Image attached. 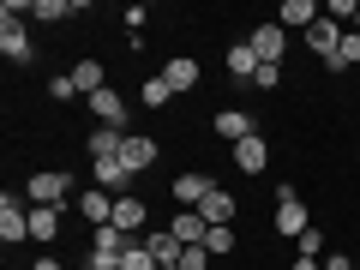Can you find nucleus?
Returning a JSON list of instances; mask_svg holds the SVG:
<instances>
[{"instance_id": "9", "label": "nucleus", "mask_w": 360, "mask_h": 270, "mask_svg": "<svg viewBox=\"0 0 360 270\" xmlns=\"http://www.w3.org/2000/svg\"><path fill=\"white\" fill-rule=\"evenodd\" d=\"M210 186H217L210 174H174V205H180V210H198V205L210 198Z\"/></svg>"}, {"instance_id": "2", "label": "nucleus", "mask_w": 360, "mask_h": 270, "mask_svg": "<svg viewBox=\"0 0 360 270\" xmlns=\"http://www.w3.org/2000/svg\"><path fill=\"white\" fill-rule=\"evenodd\" d=\"M307 229H312V210L300 205V193L283 180V186H276V234H283V240H300Z\"/></svg>"}, {"instance_id": "35", "label": "nucleus", "mask_w": 360, "mask_h": 270, "mask_svg": "<svg viewBox=\"0 0 360 270\" xmlns=\"http://www.w3.org/2000/svg\"><path fill=\"white\" fill-rule=\"evenodd\" d=\"M295 270H324V264H319V258H295Z\"/></svg>"}, {"instance_id": "8", "label": "nucleus", "mask_w": 360, "mask_h": 270, "mask_svg": "<svg viewBox=\"0 0 360 270\" xmlns=\"http://www.w3.org/2000/svg\"><path fill=\"white\" fill-rule=\"evenodd\" d=\"M229 162L240 168V174H264V162H270V144H264V139L252 132V139H240V144L229 150Z\"/></svg>"}, {"instance_id": "18", "label": "nucleus", "mask_w": 360, "mask_h": 270, "mask_svg": "<svg viewBox=\"0 0 360 270\" xmlns=\"http://www.w3.org/2000/svg\"><path fill=\"white\" fill-rule=\"evenodd\" d=\"M120 144H127V132H115V127H96L84 139V150H90V162H115L120 156Z\"/></svg>"}, {"instance_id": "1", "label": "nucleus", "mask_w": 360, "mask_h": 270, "mask_svg": "<svg viewBox=\"0 0 360 270\" xmlns=\"http://www.w3.org/2000/svg\"><path fill=\"white\" fill-rule=\"evenodd\" d=\"M25 13H30V0H6L0 6V54L6 60H30V25H25Z\"/></svg>"}, {"instance_id": "20", "label": "nucleus", "mask_w": 360, "mask_h": 270, "mask_svg": "<svg viewBox=\"0 0 360 270\" xmlns=\"http://www.w3.org/2000/svg\"><path fill=\"white\" fill-rule=\"evenodd\" d=\"M144 246H150L156 270H162V264H180V252H186V246L174 240V229H150V234H144Z\"/></svg>"}, {"instance_id": "14", "label": "nucleus", "mask_w": 360, "mask_h": 270, "mask_svg": "<svg viewBox=\"0 0 360 270\" xmlns=\"http://www.w3.org/2000/svg\"><path fill=\"white\" fill-rule=\"evenodd\" d=\"M132 180H139V174H132V168L120 162V156H115V162H96V186H103V193L127 198V193H132Z\"/></svg>"}, {"instance_id": "27", "label": "nucleus", "mask_w": 360, "mask_h": 270, "mask_svg": "<svg viewBox=\"0 0 360 270\" xmlns=\"http://www.w3.org/2000/svg\"><path fill=\"white\" fill-rule=\"evenodd\" d=\"M120 270H156L150 246H144V240H132V246H127V258H120Z\"/></svg>"}, {"instance_id": "34", "label": "nucleus", "mask_w": 360, "mask_h": 270, "mask_svg": "<svg viewBox=\"0 0 360 270\" xmlns=\"http://www.w3.org/2000/svg\"><path fill=\"white\" fill-rule=\"evenodd\" d=\"M30 270H66V264H60V258H37V264H30Z\"/></svg>"}, {"instance_id": "33", "label": "nucleus", "mask_w": 360, "mask_h": 270, "mask_svg": "<svg viewBox=\"0 0 360 270\" xmlns=\"http://www.w3.org/2000/svg\"><path fill=\"white\" fill-rule=\"evenodd\" d=\"M324 270H360V264H354L348 252H324Z\"/></svg>"}, {"instance_id": "32", "label": "nucleus", "mask_w": 360, "mask_h": 270, "mask_svg": "<svg viewBox=\"0 0 360 270\" xmlns=\"http://www.w3.org/2000/svg\"><path fill=\"white\" fill-rule=\"evenodd\" d=\"M252 84H258V90H276V84H283V66H258Z\"/></svg>"}, {"instance_id": "7", "label": "nucleus", "mask_w": 360, "mask_h": 270, "mask_svg": "<svg viewBox=\"0 0 360 270\" xmlns=\"http://www.w3.org/2000/svg\"><path fill=\"white\" fill-rule=\"evenodd\" d=\"M319 18H324L319 0H283V6H276V25H283V30H312Z\"/></svg>"}, {"instance_id": "10", "label": "nucleus", "mask_w": 360, "mask_h": 270, "mask_svg": "<svg viewBox=\"0 0 360 270\" xmlns=\"http://www.w3.org/2000/svg\"><path fill=\"white\" fill-rule=\"evenodd\" d=\"M210 127H217V139H229V150H234V144H240V139H252V132H258L246 108H222V115L210 120Z\"/></svg>"}, {"instance_id": "5", "label": "nucleus", "mask_w": 360, "mask_h": 270, "mask_svg": "<svg viewBox=\"0 0 360 270\" xmlns=\"http://www.w3.org/2000/svg\"><path fill=\"white\" fill-rule=\"evenodd\" d=\"M283 49H288V30L276 25V18H264V25L252 30V54H258L264 66H283Z\"/></svg>"}, {"instance_id": "19", "label": "nucleus", "mask_w": 360, "mask_h": 270, "mask_svg": "<svg viewBox=\"0 0 360 270\" xmlns=\"http://www.w3.org/2000/svg\"><path fill=\"white\" fill-rule=\"evenodd\" d=\"M162 78H168V90H174V96H186V90H198V60L174 54V60L162 66Z\"/></svg>"}, {"instance_id": "22", "label": "nucleus", "mask_w": 360, "mask_h": 270, "mask_svg": "<svg viewBox=\"0 0 360 270\" xmlns=\"http://www.w3.org/2000/svg\"><path fill=\"white\" fill-rule=\"evenodd\" d=\"M72 84H78L84 103L96 96V90H108V84H103V60H78V66H72Z\"/></svg>"}, {"instance_id": "23", "label": "nucleus", "mask_w": 360, "mask_h": 270, "mask_svg": "<svg viewBox=\"0 0 360 270\" xmlns=\"http://www.w3.org/2000/svg\"><path fill=\"white\" fill-rule=\"evenodd\" d=\"M258 66H264V60L252 54V42H234V49H229V72L234 78H258Z\"/></svg>"}, {"instance_id": "6", "label": "nucleus", "mask_w": 360, "mask_h": 270, "mask_svg": "<svg viewBox=\"0 0 360 270\" xmlns=\"http://www.w3.org/2000/svg\"><path fill=\"white\" fill-rule=\"evenodd\" d=\"M342 37H348V30H342V25H336V18H319V25H312V30H307V49H312V54H319V60H324V66H330V60H336V49H342Z\"/></svg>"}, {"instance_id": "17", "label": "nucleus", "mask_w": 360, "mask_h": 270, "mask_svg": "<svg viewBox=\"0 0 360 270\" xmlns=\"http://www.w3.org/2000/svg\"><path fill=\"white\" fill-rule=\"evenodd\" d=\"M90 115L103 120V127H115V132H127V103H120L115 90H96V96H90Z\"/></svg>"}, {"instance_id": "29", "label": "nucleus", "mask_w": 360, "mask_h": 270, "mask_svg": "<svg viewBox=\"0 0 360 270\" xmlns=\"http://www.w3.org/2000/svg\"><path fill=\"white\" fill-rule=\"evenodd\" d=\"M49 96H54V103H72V96H78L72 72H54V78H49Z\"/></svg>"}, {"instance_id": "16", "label": "nucleus", "mask_w": 360, "mask_h": 270, "mask_svg": "<svg viewBox=\"0 0 360 270\" xmlns=\"http://www.w3.org/2000/svg\"><path fill=\"white\" fill-rule=\"evenodd\" d=\"M78 217H84L90 229H103V222H115V198H108L103 186H90V193L78 198Z\"/></svg>"}, {"instance_id": "11", "label": "nucleus", "mask_w": 360, "mask_h": 270, "mask_svg": "<svg viewBox=\"0 0 360 270\" xmlns=\"http://www.w3.org/2000/svg\"><path fill=\"white\" fill-rule=\"evenodd\" d=\"M120 162H127L132 174L156 168V139H144V132H127V144H120Z\"/></svg>"}, {"instance_id": "26", "label": "nucleus", "mask_w": 360, "mask_h": 270, "mask_svg": "<svg viewBox=\"0 0 360 270\" xmlns=\"http://www.w3.org/2000/svg\"><path fill=\"white\" fill-rule=\"evenodd\" d=\"M139 96H144V108H162L168 96H174V90H168V78L156 72V78H144V90H139Z\"/></svg>"}, {"instance_id": "15", "label": "nucleus", "mask_w": 360, "mask_h": 270, "mask_svg": "<svg viewBox=\"0 0 360 270\" xmlns=\"http://www.w3.org/2000/svg\"><path fill=\"white\" fill-rule=\"evenodd\" d=\"M198 210H205V222H210V229H234V210H240V205H234V193L210 186V198H205Z\"/></svg>"}, {"instance_id": "4", "label": "nucleus", "mask_w": 360, "mask_h": 270, "mask_svg": "<svg viewBox=\"0 0 360 270\" xmlns=\"http://www.w3.org/2000/svg\"><path fill=\"white\" fill-rule=\"evenodd\" d=\"M0 240H6V246H18V240H30V205H18L13 193L0 198Z\"/></svg>"}, {"instance_id": "3", "label": "nucleus", "mask_w": 360, "mask_h": 270, "mask_svg": "<svg viewBox=\"0 0 360 270\" xmlns=\"http://www.w3.org/2000/svg\"><path fill=\"white\" fill-rule=\"evenodd\" d=\"M66 193H72V174H66V168H37L30 186H25L30 205H66Z\"/></svg>"}, {"instance_id": "24", "label": "nucleus", "mask_w": 360, "mask_h": 270, "mask_svg": "<svg viewBox=\"0 0 360 270\" xmlns=\"http://www.w3.org/2000/svg\"><path fill=\"white\" fill-rule=\"evenodd\" d=\"M72 13H78V0H30V18H42V25H60Z\"/></svg>"}, {"instance_id": "21", "label": "nucleus", "mask_w": 360, "mask_h": 270, "mask_svg": "<svg viewBox=\"0 0 360 270\" xmlns=\"http://www.w3.org/2000/svg\"><path fill=\"white\" fill-rule=\"evenodd\" d=\"M115 229H120V234H139V229H144V198H139V193L115 198Z\"/></svg>"}, {"instance_id": "30", "label": "nucleus", "mask_w": 360, "mask_h": 270, "mask_svg": "<svg viewBox=\"0 0 360 270\" xmlns=\"http://www.w3.org/2000/svg\"><path fill=\"white\" fill-rule=\"evenodd\" d=\"M300 258H324V234H319V229L300 234Z\"/></svg>"}, {"instance_id": "25", "label": "nucleus", "mask_w": 360, "mask_h": 270, "mask_svg": "<svg viewBox=\"0 0 360 270\" xmlns=\"http://www.w3.org/2000/svg\"><path fill=\"white\" fill-rule=\"evenodd\" d=\"M348 66H354V72H360V30H348V37H342V49H336L330 72H348Z\"/></svg>"}, {"instance_id": "12", "label": "nucleus", "mask_w": 360, "mask_h": 270, "mask_svg": "<svg viewBox=\"0 0 360 270\" xmlns=\"http://www.w3.org/2000/svg\"><path fill=\"white\" fill-rule=\"evenodd\" d=\"M174 240L180 246H205V234H210V222H205V210H174Z\"/></svg>"}, {"instance_id": "36", "label": "nucleus", "mask_w": 360, "mask_h": 270, "mask_svg": "<svg viewBox=\"0 0 360 270\" xmlns=\"http://www.w3.org/2000/svg\"><path fill=\"white\" fill-rule=\"evenodd\" d=\"M162 270H180V264H162Z\"/></svg>"}, {"instance_id": "28", "label": "nucleus", "mask_w": 360, "mask_h": 270, "mask_svg": "<svg viewBox=\"0 0 360 270\" xmlns=\"http://www.w3.org/2000/svg\"><path fill=\"white\" fill-rule=\"evenodd\" d=\"M205 252H210V258H229V252H234V229H210V234H205Z\"/></svg>"}, {"instance_id": "31", "label": "nucleus", "mask_w": 360, "mask_h": 270, "mask_svg": "<svg viewBox=\"0 0 360 270\" xmlns=\"http://www.w3.org/2000/svg\"><path fill=\"white\" fill-rule=\"evenodd\" d=\"M205 264H210L205 246H186V252H180V270H205Z\"/></svg>"}, {"instance_id": "13", "label": "nucleus", "mask_w": 360, "mask_h": 270, "mask_svg": "<svg viewBox=\"0 0 360 270\" xmlns=\"http://www.w3.org/2000/svg\"><path fill=\"white\" fill-rule=\"evenodd\" d=\"M30 240L37 246L60 240V205H30Z\"/></svg>"}, {"instance_id": "37", "label": "nucleus", "mask_w": 360, "mask_h": 270, "mask_svg": "<svg viewBox=\"0 0 360 270\" xmlns=\"http://www.w3.org/2000/svg\"><path fill=\"white\" fill-rule=\"evenodd\" d=\"M354 30H360V18H354Z\"/></svg>"}]
</instances>
